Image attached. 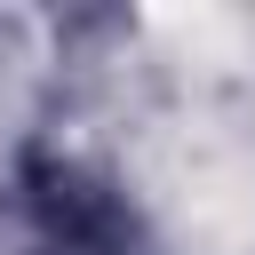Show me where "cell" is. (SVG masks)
Returning a JSON list of instances; mask_svg holds the SVG:
<instances>
[{"label":"cell","instance_id":"1","mask_svg":"<svg viewBox=\"0 0 255 255\" xmlns=\"http://www.w3.org/2000/svg\"><path fill=\"white\" fill-rule=\"evenodd\" d=\"M32 255H143L135 215L80 167H32Z\"/></svg>","mask_w":255,"mask_h":255}]
</instances>
